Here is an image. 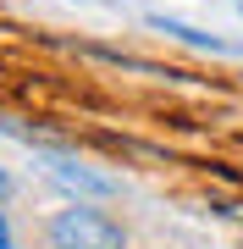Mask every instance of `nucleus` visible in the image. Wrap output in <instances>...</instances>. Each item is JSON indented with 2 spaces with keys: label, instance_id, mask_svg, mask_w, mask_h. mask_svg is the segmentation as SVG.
<instances>
[{
  "label": "nucleus",
  "instance_id": "39448f33",
  "mask_svg": "<svg viewBox=\"0 0 243 249\" xmlns=\"http://www.w3.org/2000/svg\"><path fill=\"white\" fill-rule=\"evenodd\" d=\"M6 188H11V183H6V172H0V194H6Z\"/></svg>",
  "mask_w": 243,
  "mask_h": 249
},
{
  "label": "nucleus",
  "instance_id": "f03ea898",
  "mask_svg": "<svg viewBox=\"0 0 243 249\" xmlns=\"http://www.w3.org/2000/svg\"><path fill=\"white\" fill-rule=\"evenodd\" d=\"M50 178L61 188H72V194H89V199H111L116 194V178H99V172L78 166L72 155H50Z\"/></svg>",
  "mask_w": 243,
  "mask_h": 249
},
{
  "label": "nucleus",
  "instance_id": "7ed1b4c3",
  "mask_svg": "<svg viewBox=\"0 0 243 249\" xmlns=\"http://www.w3.org/2000/svg\"><path fill=\"white\" fill-rule=\"evenodd\" d=\"M149 28H161V34L182 39V45H194V50H210V55H243V45H232V39H216V34H205V28H194V22H177V17H166V11H155Z\"/></svg>",
  "mask_w": 243,
  "mask_h": 249
},
{
  "label": "nucleus",
  "instance_id": "f257e3e1",
  "mask_svg": "<svg viewBox=\"0 0 243 249\" xmlns=\"http://www.w3.org/2000/svg\"><path fill=\"white\" fill-rule=\"evenodd\" d=\"M50 244L55 249H127V232L94 205H66L50 216Z\"/></svg>",
  "mask_w": 243,
  "mask_h": 249
},
{
  "label": "nucleus",
  "instance_id": "20e7f679",
  "mask_svg": "<svg viewBox=\"0 0 243 249\" xmlns=\"http://www.w3.org/2000/svg\"><path fill=\"white\" fill-rule=\"evenodd\" d=\"M0 249H11V227H6V211H0Z\"/></svg>",
  "mask_w": 243,
  "mask_h": 249
}]
</instances>
